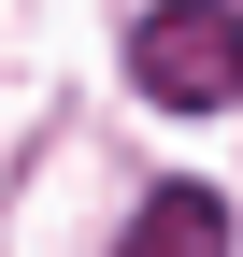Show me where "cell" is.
<instances>
[{
	"label": "cell",
	"instance_id": "2",
	"mask_svg": "<svg viewBox=\"0 0 243 257\" xmlns=\"http://www.w3.org/2000/svg\"><path fill=\"white\" fill-rule=\"evenodd\" d=\"M114 257H229V200H215V186H158Z\"/></svg>",
	"mask_w": 243,
	"mask_h": 257
},
{
	"label": "cell",
	"instance_id": "1",
	"mask_svg": "<svg viewBox=\"0 0 243 257\" xmlns=\"http://www.w3.org/2000/svg\"><path fill=\"white\" fill-rule=\"evenodd\" d=\"M129 86L172 114L243 100V0H143L129 15Z\"/></svg>",
	"mask_w": 243,
	"mask_h": 257
}]
</instances>
